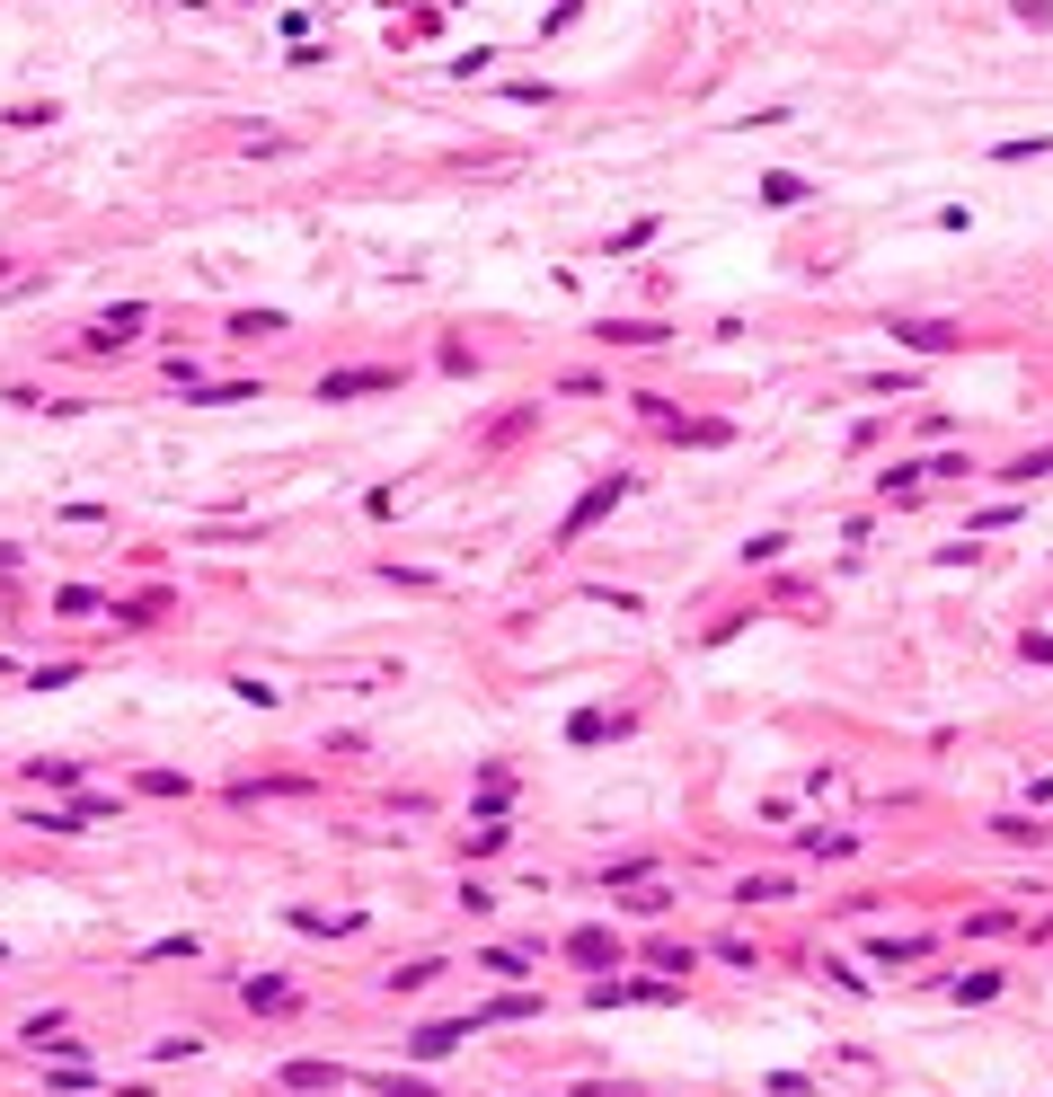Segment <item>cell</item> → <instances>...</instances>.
I'll return each instance as SVG.
<instances>
[{"mask_svg": "<svg viewBox=\"0 0 1053 1097\" xmlns=\"http://www.w3.org/2000/svg\"><path fill=\"white\" fill-rule=\"evenodd\" d=\"M460 1045H470V1018H443V1026H417V1036H408V1062H443Z\"/></svg>", "mask_w": 1053, "mask_h": 1097, "instance_id": "6da1fadb", "label": "cell"}, {"mask_svg": "<svg viewBox=\"0 0 1053 1097\" xmlns=\"http://www.w3.org/2000/svg\"><path fill=\"white\" fill-rule=\"evenodd\" d=\"M894 336H903L912 355H947V346H956V328H947V319H894Z\"/></svg>", "mask_w": 1053, "mask_h": 1097, "instance_id": "7a4b0ae2", "label": "cell"}, {"mask_svg": "<svg viewBox=\"0 0 1053 1097\" xmlns=\"http://www.w3.org/2000/svg\"><path fill=\"white\" fill-rule=\"evenodd\" d=\"M372 390H389V372H327V381H319L327 407H337V398H372Z\"/></svg>", "mask_w": 1053, "mask_h": 1097, "instance_id": "3957f363", "label": "cell"}, {"mask_svg": "<svg viewBox=\"0 0 1053 1097\" xmlns=\"http://www.w3.org/2000/svg\"><path fill=\"white\" fill-rule=\"evenodd\" d=\"M134 328H143V301H124V310H107V319L89 328V346H124Z\"/></svg>", "mask_w": 1053, "mask_h": 1097, "instance_id": "277c9868", "label": "cell"}, {"mask_svg": "<svg viewBox=\"0 0 1053 1097\" xmlns=\"http://www.w3.org/2000/svg\"><path fill=\"white\" fill-rule=\"evenodd\" d=\"M620 496H629V478H603V488H594V496H584V505L567 514V531H584V522H594V514H611Z\"/></svg>", "mask_w": 1053, "mask_h": 1097, "instance_id": "5b68a950", "label": "cell"}, {"mask_svg": "<svg viewBox=\"0 0 1053 1097\" xmlns=\"http://www.w3.org/2000/svg\"><path fill=\"white\" fill-rule=\"evenodd\" d=\"M284 1088H346L337 1062H284Z\"/></svg>", "mask_w": 1053, "mask_h": 1097, "instance_id": "8992f818", "label": "cell"}, {"mask_svg": "<svg viewBox=\"0 0 1053 1097\" xmlns=\"http://www.w3.org/2000/svg\"><path fill=\"white\" fill-rule=\"evenodd\" d=\"M603 336H611V346H665V336H673V328H655V319H611Z\"/></svg>", "mask_w": 1053, "mask_h": 1097, "instance_id": "52a82bcc", "label": "cell"}, {"mask_svg": "<svg viewBox=\"0 0 1053 1097\" xmlns=\"http://www.w3.org/2000/svg\"><path fill=\"white\" fill-rule=\"evenodd\" d=\"M239 1000H248V1009H267V1018H275V1009H293V983H257V974H248V983H239Z\"/></svg>", "mask_w": 1053, "mask_h": 1097, "instance_id": "ba28073f", "label": "cell"}, {"mask_svg": "<svg viewBox=\"0 0 1053 1097\" xmlns=\"http://www.w3.org/2000/svg\"><path fill=\"white\" fill-rule=\"evenodd\" d=\"M920 956H930V938H885L877 965H920Z\"/></svg>", "mask_w": 1053, "mask_h": 1097, "instance_id": "9c48e42d", "label": "cell"}, {"mask_svg": "<svg viewBox=\"0 0 1053 1097\" xmlns=\"http://www.w3.org/2000/svg\"><path fill=\"white\" fill-rule=\"evenodd\" d=\"M992 833H1001V841H1018V850H1027V841H1044V823H1027V814H1001V823H992Z\"/></svg>", "mask_w": 1053, "mask_h": 1097, "instance_id": "30bf717a", "label": "cell"}, {"mask_svg": "<svg viewBox=\"0 0 1053 1097\" xmlns=\"http://www.w3.org/2000/svg\"><path fill=\"white\" fill-rule=\"evenodd\" d=\"M761 204H779V213H788V204H806V186H797V177H761Z\"/></svg>", "mask_w": 1053, "mask_h": 1097, "instance_id": "8fae6325", "label": "cell"}, {"mask_svg": "<svg viewBox=\"0 0 1053 1097\" xmlns=\"http://www.w3.org/2000/svg\"><path fill=\"white\" fill-rule=\"evenodd\" d=\"M434 974H443V965H434V956H425V965H399V974H389V991H425Z\"/></svg>", "mask_w": 1053, "mask_h": 1097, "instance_id": "7c38bea8", "label": "cell"}, {"mask_svg": "<svg viewBox=\"0 0 1053 1097\" xmlns=\"http://www.w3.org/2000/svg\"><path fill=\"white\" fill-rule=\"evenodd\" d=\"M381 1097H434V1088H425V1080H389Z\"/></svg>", "mask_w": 1053, "mask_h": 1097, "instance_id": "4fadbf2b", "label": "cell"}, {"mask_svg": "<svg viewBox=\"0 0 1053 1097\" xmlns=\"http://www.w3.org/2000/svg\"><path fill=\"white\" fill-rule=\"evenodd\" d=\"M0 274H10V257H0Z\"/></svg>", "mask_w": 1053, "mask_h": 1097, "instance_id": "5bb4252c", "label": "cell"}]
</instances>
